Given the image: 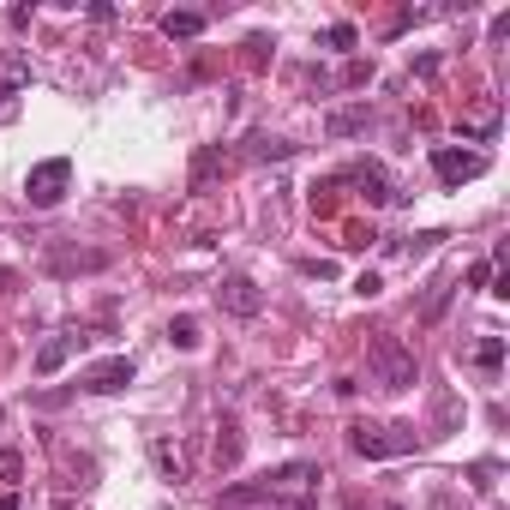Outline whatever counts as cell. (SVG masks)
I'll return each mask as SVG.
<instances>
[{"label": "cell", "mask_w": 510, "mask_h": 510, "mask_svg": "<svg viewBox=\"0 0 510 510\" xmlns=\"http://www.w3.org/2000/svg\"><path fill=\"white\" fill-rule=\"evenodd\" d=\"M366 372H372V384H384V391H414L421 361H414V349H408L403 336H372V342H366Z\"/></svg>", "instance_id": "1"}, {"label": "cell", "mask_w": 510, "mask_h": 510, "mask_svg": "<svg viewBox=\"0 0 510 510\" xmlns=\"http://www.w3.org/2000/svg\"><path fill=\"white\" fill-rule=\"evenodd\" d=\"M66 187H73V162L66 157H48L25 175V199L36 204V210H55V204L66 199Z\"/></svg>", "instance_id": "2"}, {"label": "cell", "mask_w": 510, "mask_h": 510, "mask_svg": "<svg viewBox=\"0 0 510 510\" xmlns=\"http://www.w3.org/2000/svg\"><path fill=\"white\" fill-rule=\"evenodd\" d=\"M349 444L361 456H403L414 451V426H349Z\"/></svg>", "instance_id": "3"}, {"label": "cell", "mask_w": 510, "mask_h": 510, "mask_svg": "<svg viewBox=\"0 0 510 510\" xmlns=\"http://www.w3.org/2000/svg\"><path fill=\"white\" fill-rule=\"evenodd\" d=\"M217 301H222L229 319H259V312H264V289L252 277H240V270H229V277L217 282Z\"/></svg>", "instance_id": "4"}, {"label": "cell", "mask_w": 510, "mask_h": 510, "mask_svg": "<svg viewBox=\"0 0 510 510\" xmlns=\"http://www.w3.org/2000/svg\"><path fill=\"white\" fill-rule=\"evenodd\" d=\"M433 175L444 180V187H463V180H481V175H486V157H481V150L438 145V150H433Z\"/></svg>", "instance_id": "5"}, {"label": "cell", "mask_w": 510, "mask_h": 510, "mask_svg": "<svg viewBox=\"0 0 510 510\" xmlns=\"http://www.w3.org/2000/svg\"><path fill=\"white\" fill-rule=\"evenodd\" d=\"M132 372H138V366H132L127 354H108V361H97V366H85V372H78V391L115 396V391H127V384H132Z\"/></svg>", "instance_id": "6"}, {"label": "cell", "mask_w": 510, "mask_h": 510, "mask_svg": "<svg viewBox=\"0 0 510 510\" xmlns=\"http://www.w3.org/2000/svg\"><path fill=\"white\" fill-rule=\"evenodd\" d=\"M342 180H354L366 204H403V199H408L403 187H391V180H384V168H379V162H354V168H349Z\"/></svg>", "instance_id": "7"}, {"label": "cell", "mask_w": 510, "mask_h": 510, "mask_svg": "<svg viewBox=\"0 0 510 510\" xmlns=\"http://www.w3.org/2000/svg\"><path fill=\"white\" fill-rule=\"evenodd\" d=\"M247 451V433H240V414H222L217 421V438H210V463L217 468H234Z\"/></svg>", "instance_id": "8"}, {"label": "cell", "mask_w": 510, "mask_h": 510, "mask_svg": "<svg viewBox=\"0 0 510 510\" xmlns=\"http://www.w3.org/2000/svg\"><path fill=\"white\" fill-rule=\"evenodd\" d=\"M366 120H372V108H366V102H349V108H336V115L324 120V132H331V138H354V132H366Z\"/></svg>", "instance_id": "9"}, {"label": "cell", "mask_w": 510, "mask_h": 510, "mask_svg": "<svg viewBox=\"0 0 510 510\" xmlns=\"http://www.w3.org/2000/svg\"><path fill=\"white\" fill-rule=\"evenodd\" d=\"M30 85V55H18V48H6L0 55V97H13V90Z\"/></svg>", "instance_id": "10"}, {"label": "cell", "mask_w": 510, "mask_h": 510, "mask_svg": "<svg viewBox=\"0 0 510 510\" xmlns=\"http://www.w3.org/2000/svg\"><path fill=\"white\" fill-rule=\"evenodd\" d=\"M78 342H85V336H55V342H43V349H36V372H60V366H66V354L78 349Z\"/></svg>", "instance_id": "11"}, {"label": "cell", "mask_w": 510, "mask_h": 510, "mask_svg": "<svg viewBox=\"0 0 510 510\" xmlns=\"http://www.w3.org/2000/svg\"><path fill=\"white\" fill-rule=\"evenodd\" d=\"M222 162H229V150H222V145H204L199 157H192V192H204V187H210Z\"/></svg>", "instance_id": "12"}, {"label": "cell", "mask_w": 510, "mask_h": 510, "mask_svg": "<svg viewBox=\"0 0 510 510\" xmlns=\"http://www.w3.org/2000/svg\"><path fill=\"white\" fill-rule=\"evenodd\" d=\"M150 456H157V468H162V481H187V463H180V451L168 444V438H150Z\"/></svg>", "instance_id": "13"}, {"label": "cell", "mask_w": 510, "mask_h": 510, "mask_svg": "<svg viewBox=\"0 0 510 510\" xmlns=\"http://www.w3.org/2000/svg\"><path fill=\"white\" fill-rule=\"evenodd\" d=\"M162 36H175V43L204 36V13H168V18H162Z\"/></svg>", "instance_id": "14"}, {"label": "cell", "mask_w": 510, "mask_h": 510, "mask_svg": "<svg viewBox=\"0 0 510 510\" xmlns=\"http://www.w3.org/2000/svg\"><path fill=\"white\" fill-rule=\"evenodd\" d=\"M108 252H48V270H102Z\"/></svg>", "instance_id": "15"}, {"label": "cell", "mask_w": 510, "mask_h": 510, "mask_svg": "<svg viewBox=\"0 0 510 510\" xmlns=\"http://www.w3.org/2000/svg\"><path fill=\"white\" fill-rule=\"evenodd\" d=\"M247 157L252 162H282V157H294V145H289V138H264V132H259V138L247 145Z\"/></svg>", "instance_id": "16"}, {"label": "cell", "mask_w": 510, "mask_h": 510, "mask_svg": "<svg viewBox=\"0 0 510 510\" xmlns=\"http://www.w3.org/2000/svg\"><path fill=\"white\" fill-rule=\"evenodd\" d=\"M259 498H270V486H264V481H252V486H229V493H217V505H222V510H240V505H259Z\"/></svg>", "instance_id": "17"}, {"label": "cell", "mask_w": 510, "mask_h": 510, "mask_svg": "<svg viewBox=\"0 0 510 510\" xmlns=\"http://www.w3.org/2000/svg\"><path fill=\"white\" fill-rule=\"evenodd\" d=\"M474 366H481V372H498V366H505V336H481V342H474Z\"/></svg>", "instance_id": "18"}, {"label": "cell", "mask_w": 510, "mask_h": 510, "mask_svg": "<svg viewBox=\"0 0 510 510\" xmlns=\"http://www.w3.org/2000/svg\"><path fill=\"white\" fill-rule=\"evenodd\" d=\"M451 289H456L451 277H444V282H433V294H426V306H421V319H426V324H433L438 312H444V306H451Z\"/></svg>", "instance_id": "19"}, {"label": "cell", "mask_w": 510, "mask_h": 510, "mask_svg": "<svg viewBox=\"0 0 510 510\" xmlns=\"http://www.w3.org/2000/svg\"><path fill=\"white\" fill-rule=\"evenodd\" d=\"M168 342H175V349H199V319H187V312H180V319L168 324Z\"/></svg>", "instance_id": "20"}, {"label": "cell", "mask_w": 510, "mask_h": 510, "mask_svg": "<svg viewBox=\"0 0 510 510\" xmlns=\"http://www.w3.org/2000/svg\"><path fill=\"white\" fill-rule=\"evenodd\" d=\"M493 277H498L493 259H474V264H468V289H493Z\"/></svg>", "instance_id": "21"}, {"label": "cell", "mask_w": 510, "mask_h": 510, "mask_svg": "<svg viewBox=\"0 0 510 510\" xmlns=\"http://www.w3.org/2000/svg\"><path fill=\"white\" fill-rule=\"evenodd\" d=\"M25 474V456L18 451H0V481H18Z\"/></svg>", "instance_id": "22"}, {"label": "cell", "mask_w": 510, "mask_h": 510, "mask_svg": "<svg viewBox=\"0 0 510 510\" xmlns=\"http://www.w3.org/2000/svg\"><path fill=\"white\" fill-rule=\"evenodd\" d=\"M468 486H474V493H493V463H481V468H468Z\"/></svg>", "instance_id": "23"}, {"label": "cell", "mask_w": 510, "mask_h": 510, "mask_svg": "<svg viewBox=\"0 0 510 510\" xmlns=\"http://www.w3.org/2000/svg\"><path fill=\"white\" fill-rule=\"evenodd\" d=\"M366 78H372V60H349L342 66V85H366Z\"/></svg>", "instance_id": "24"}, {"label": "cell", "mask_w": 510, "mask_h": 510, "mask_svg": "<svg viewBox=\"0 0 510 510\" xmlns=\"http://www.w3.org/2000/svg\"><path fill=\"white\" fill-rule=\"evenodd\" d=\"M379 289H384V282H379V270H361V277H354V294H361V301H372Z\"/></svg>", "instance_id": "25"}, {"label": "cell", "mask_w": 510, "mask_h": 510, "mask_svg": "<svg viewBox=\"0 0 510 510\" xmlns=\"http://www.w3.org/2000/svg\"><path fill=\"white\" fill-rule=\"evenodd\" d=\"M324 43H331V48H354V25H331V30H324Z\"/></svg>", "instance_id": "26"}, {"label": "cell", "mask_w": 510, "mask_h": 510, "mask_svg": "<svg viewBox=\"0 0 510 510\" xmlns=\"http://www.w3.org/2000/svg\"><path fill=\"white\" fill-rule=\"evenodd\" d=\"M301 270H306V277H319V282H331V277H336V264H331V259H306Z\"/></svg>", "instance_id": "27"}, {"label": "cell", "mask_w": 510, "mask_h": 510, "mask_svg": "<svg viewBox=\"0 0 510 510\" xmlns=\"http://www.w3.org/2000/svg\"><path fill=\"white\" fill-rule=\"evenodd\" d=\"M264 505H270V510H312L306 498H264Z\"/></svg>", "instance_id": "28"}, {"label": "cell", "mask_w": 510, "mask_h": 510, "mask_svg": "<svg viewBox=\"0 0 510 510\" xmlns=\"http://www.w3.org/2000/svg\"><path fill=\"white\" fill-rule=\"evenodd\" d=\"M0 510H18V493H0Z\"/></svg>", "instance_id": "29"}, {"label": "cell", "mask_w": 510, "mask_h": 510, "mask_svg": "<svg viewBox=\"0 0 510 510\" xmlns=\"http://www.w3.org/2000/svg\"><path fill=\"white\" fill-rule=\"evenodd\" d=\"M391 510H396V505H391Z\"/></svg>", "instance_id": "30"}]
</instances>
